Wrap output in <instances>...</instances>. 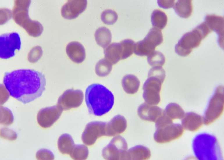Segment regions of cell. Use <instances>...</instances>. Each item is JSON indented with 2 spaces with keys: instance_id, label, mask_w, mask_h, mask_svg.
Returning a JSON list of instances; mask_svg holds the SVG:
<instances>
[{
  "instance_id": "10",
  "label": "cell",
  "mask_w": 224,
  "mask_h": 160,
  "mask_svg": "<svg viewBox=\"0 0 224 160\" xmlns=\"http://www.w3.org/2000/svg\"><path fill=\"white\" fill-rule=\"evenodd\" d=\"M21 45L20 37L16 32L1 35L0 37L1 58L7 59L13 56L15 51L20 49Z\"/></svg>"
},
{
  "instance_id": "26",
  "label": "cell",
  "mask_w": 224,
  "mask_h": 160,
  "mask_svg": "<svg viewBox=\"0 0 224 160\" xmlns=\"http://www.w3.org/2000/svg\"><path fill=\"white\" fill-rule=\"evenodd\" d=\"M156 47L143 39L135 43L134 52L138 56H148L154 51Z\"/></svg>"
},
{
  "instance_id": "34",
  "label": "cell",
  "mask_w": 224,
  "mask_h": 160,
  "mask_svg": "<svg viewBox=\"0 0 224 160\" xmlns=\"http://www.w3.org/2000/svg\"><path fill=\"white\" fill-rule=\"evenodd\" d=\"M101 18L102 21L107 25H112L117 21L118 15L116 12L111 9L104 10L101 13Z\"/></svg>"
},
{
  "instance_id": "1",
  "label": "cell",
  "mask_w": 224,
  "mask_h": 160,
  "mask_svg": "<svg viewBox=\"0 0 224 160\" xmlns=\"http://www.w3.org/2000/svg\"><path fill=\"white\" fill-rule=\"evenodd\" d=\"M3 82L10 95L24 104L40 97L45 89L46 79L34 70L19 69L5 73Z\"/></svg>"
},
{
  "instance_id": "18",
  "label": "cell",
  "mask_w": 224,
  "mask_h": 160,
  "mask_svg": "<svg viewBox=\"0 0 224 160\" xmlns=\"http://www.w3.org/2000/svg\"><path fill=\"white\" fill-rule=\"evenodd\" d=\"M66 51L70 60L76 63H81L85 59V48L78 42L72 41L69 43L66 47Z\"/></svg>"
},
{
  "instance_id": "29",
  "label": "cell",
  "mask_w": 224,
  "mask_h": 160,
  "mask_svg": "<svg viewBox=\"0 0 224 160\" xmlns=\"http://www.w3.org/2000/svg\"><path fill=\"white\" fill-rule=\"evenodd\" d=\"M144 39L155 47L161 44L163 41V37L161 30L155 27H152Z\"/></svg>"
},
{
  "instance_id": "30",
  "label": "cell",
  "mask_w": 224,
  "mask_h": 160,
  "mask_svg": "<svg viewBox=\"0 0 224 160\" xmlns=\"http://www.w3.org/2000/svg\"><path fill=\"white\" fill-rule=\"evenodd\" d=\"M112 64L105 58L99 60L95 67V72L97 74L101 77L107 76L111 72Z\"/></svg>"
},
{
  "instance_id": "16",
  "label": "cell",
  "mask_w": 224,
  "mask_h": 160,
  "mask_svg": "<svg viewBox=\"0 0 224 160\" xmlns=\"http://www.w3.org/2000/svg\"><path fill=\"white\" fill-rule=\"evenodd\" d=\"M127 127V121L125 117L121 115H116L106 123L105 136H112L122 133Z\"/></svg>"
},
{
  "instance_id": "36",
  "label": "cell",
  "mask_w": 224,
  "mask_h": 160,
  "mask_svg": "<svg viewBox=\"0 0 224 160\" xmlns=\"http://www.w3.org/2000/svg\"><path fill=\"white\" fill-rule=\"evenodd\" d=\"M42 54V50L40 46H36L33 48L29 53L28 59L32 63L37 62L41 57Z\"/></svg>"
},
{
  "instance_id": "3",
  "label": "cell",
  "mask_w": 224,
  "mask_h": 160,
  "mask_svg": "<svg viewBox=\"0 0 224 160\" xmlns=\"http://www.w3.org/2000/svg\"><path fill=\"white\" fill-rule=\"evenodd\" d=\"M192 147L195 156L199 160H215L221 159L218 143L214 136L206 133L197 135L193 140Z\"/></svg>"
},
{
  "instance_id": "7",
  "label": "cell",
  "mask_w": 224,
  "mask_h": 160,
  "mask_svg": "<svg viewBox=\"0 0 224 160\" xmlns=\"http://www.w3.org/2000/svg\"><path fill=\"white\" fill-rule=\"evenodd\" d=\"M164 80L155 77L148 76L143 87V97L145 103L150 105L159 104L161 99L160 93Z\"/></svg>"
},
{
  "instance_id": "13",
  "label": "cell",
  "mask_w": 224,
  "mask_h": 160,
  "mask_svg": "<svg viewBox=\"0 0 224 160\" xmlns=\"http://www.w3.org/2000/svg\"><path fill=\"white\" fill-rule=\"evenodd\" d=\"M63 111L57 105L42 108L37 114L38 122L42 128H49L59 119Z\"/></svg>"
},
{
  "instance_id": "5",
  "label": "cell",
  "mask_w": 224,
  "mask_h": 160,
  "mask_svg": "<svg viewBox=\"0 0 224 160\" xmlns=\"http://www.w3.org/2000/svg\"><path fill=\"white\" fill-rule=\"evenodd\" d=\"M210 33L208 27L202 22L191 31L184 35L175 47V51L179 55L185 56L189 55L193 49L198 47L202 39Z\"/></svg>"
},
{
  "instance_id": "28",
  "label": "cell",
  "mask_w": 224,
  "mask_h": 160,
  "mask_svg": "<svg viewBox=\"0 0 224 160\" xmlns=\"http://www.w3.org/2000/svg\"><path fill=\"white\" fill-rule=\"evenodd\" d=\"M164 112L172 120L182 119L185 114L181 106L175 103H170L168 104L164 110Z\"/></svg>"
},
{
  "instance_id": "9",
  "label": "cell",
  "mask_w": 224,
  "mask_h": 160,
  "mask_svg": "<svg viewBox=\"0 0 224 160\" xmlns=\"http://www.w3.org/2000/svg\"><path fill=\"white\" fill-rule=\"evenodd\" d=\"M127 148V144L125 139L120 136H117L103 149L102 155L106 160H123Z\"/></svg>"
},
{
  "instance_id": "17",
  "label": "cell",
  "mask_w": 224,
  "mask_h": 160,
  "mask_svg": "<svg viewBox=\"0 0 224 160\" xmlns=\"http://www.w3.org/2000/svg\"><path fill=\"white\" fill-rule=\"evenodd\" d=\"M211 31H214L218 35V43L220 45L223 42L224 18L215 15H207L205 22Z\"/></svg>"
},
{
  "instance_id": "39",
  "label": "cell",
  "mask_w": 224,
  "mask_h": 160,
  "mask_svg": "<svg viewBox=\"0 0 224 160\" xmlns=\"http://www.w3.org/2000/svg\"><path fill=\"white\" fill-rule=\"evenodd\" d=\"M0 135L1 138L11 141L16 140L17 137V134L15 132L7 128L1 129Z\"/></svg>"
},
{
  "instance_id": "27",
  "label": "cell",
  "mask_w": 224,
  "mask_h": 160,
  "mask_svg": "<svg viewBox=\"0 0 224 160\" xmlns=\"http://www.w3.org/2000/svg\"><path fill=\"white\" fill-rule=\"evenodd\" d=\"M168 20L166 14L159 10H155L151 15V22L154 27L160 30L163 29L166 26Z\"/></svg>"
},
{
  "instance_id": "6",
  "label": "cell",
  "mask_w": 224,
  "mask_h": 160,
  "mask_svg": "<svg viewBox=\"0 0 224 160\" xmlns=\"http://www.w3.org/2000/svg\"><path fill=\"white\" fill-rule=\"evenodd\" d=\"M224 109V87L220 85L216 88L211 98L203 117L204 123L211 124L218 118Z\"/></svg>"
},
{
  "instance_id": "21",
  "label": "cell",
  "mask_w": 224,
  "mask_h": 160,
  "mask_svg": "<svg viewBox=\"0 0 224 160\" xmlns=\"http://www.w3.org/2000/svg\"><path fill=\"white\" fill-rule=\"evenodd\" d=\"M105 58L112 65L121 59L122 49L120 43L114 42L104 49Z\"/></svg>"
},
{
  "instance_id": "38",
  "label": "cell",
  "mask_w": 224,
  "mask_h": 160,
  "mask_svg": "<svg viewBox=\"0 0 224 160\" xmlns=\"http://www.w3.org/2000/svg\"><path fill=\"white\" fill-rule=\"evenodd\" d=\"M54 157L51 151L45 149L40 150L36 154V157L38 160H53Z\"/></svg>"
},
{
  "instance_id": "25",
  "label": "cell",
  "mask_w": 224,
  "mask_h": 160,
  "mask_svg": "<svg viewBox=\"0 0 224 160\" xmlns=\"http://www.w3.org/2000/svg\"><path fill=\"white\" fill-rule=\"evenodd\" d=\"M58 147L63 154H70L75 144L71 135L67 134L61 135L58 141Z\"/></svg>"
},
{
  "instance_id": "22",
  "label": "cell",
  "mask_w": 224,
  "mask_h": 160,
  "mask_svg": "<svg viewBox=\"0 0 224 160\" xmlns=\"http://www.w3.org/2000/svg\"><path fill=\"white\" fill-rule=\"evenodd\" d=\"M122 85L125 91L129 94L136 93L139 89L140 81L135 75L128 74L123 77L122 80Z\"/></svg>"
},
{
  "instance_id": "14",
  "label": "cell",
  "mask_w": 224,
  "mask_h": 160,
  "mask_svg": "<svg viewBox=\"0 0 224 160\" xmlns=\"http://www.w3.org/2000/svg\"><path fill=\"white\" fill-rule=\"evenodd\" d=\"M87 3L86 0H68L61 8L62 16L68 19L76 18L86 9Z\"/></svg>"
},
{
  "instance_id": "20",
  "label": "cell",
  "mask_w": 224,
  "mask_h": 160,
  "mask_svg": "<svg viewBox=\"0 0 224 160\" xmlns=\"http://www.w3.org/2000/svg\"><path fill=\"white\" fill-rule=\"evenodd\" d=\"M151 156L150 150L142 145H137L127 150L123 160H146Z\"/></svg>"
},
{
  "instance_id": "23",
  "label": "cell",
  "mask_w": 224,
  "mask_h": 160,
  "mask_svg": "<svg viewBox=\"0 0 224 160\" xmlns=\"http://www.w3.org/2000/svg\"><path fill=\"white\" fill-rule=\"evenodd\" d=\"M173 9L180 17L187 18L191 15L192 12V0H178L174 4Z\"/></svg>"
},
{
  "instance_id": "19",
  "label": "cell",
  "mask_w": 224,
  "mask_h": 160,
  "mask_svg": "<svg viewBox=\"0 0 224 160\" xmlns=\"http://www.w3.org/2000/svg\"><path fill=\"white\" fill-rule=\"evenodd\" d=\"M181 123L183 128L192 131H196L202 125L203 118L196 113L188 112L185 114Z\"/></svg>"
},
{
  "instance_id": "31",
  "label": "cell",
  "mask_w": 224,
  "mask_h": 160,
  "mask_svg": "<svg viewBox=\"0 0 224 160\" xmlns=\"http://www.w3.org/2000/svg\"><path fill=\"white\" fill-rule=\"evenodd\" d=\"M89 154V151L87 146L81 144L75 145L70 155L73 159L84 160L86 159Z\"/></svg>"
},
{
  "instance_id": "37",
  "label": "cell",
  "mask_w": 224,
  "mask_h": 160,
  "mask_svg": "<svg viewBox=\"0 0 224 160\" xmlns=\"http://www.w3.org/2000/svg\"><path fill=\"white\" fill-rule=\"evenodd\" d=\"M154 76L164 80L166 76L165 72L162 67H153L149 70L148 76Z\"/></svg>"
},
{
  "instance_id": "8",
  "label": "cell",
  "mask_w": 224,
  "mask_h": 160,
  "mask_svg": "<svg viewBox=\"0 0 224 160\" xmlns=\"http://www.w3.org/2000/svg\"><path fill=\"white\" fill-rule=\"evenodd\" d=\"M156 129L154 139L156 142L160 143L169 142L178 139L182 136L184 131L182 125L173 122L156 127Z\"/></svg>"
},
{
  "instance_id": "4",
  "label": "cell",
  "mask_w": 224,
  "mask_h": 160,
  "mask_svg": "<svg viewBox=\"0 0 224 160\" xmlns=\"http://www.w3.org/2000/svg\"><path fill=\"white\" fill-rule=\"evenodd\" d=\"M30 0H15L12 16L16 24L22 27L30 36L37 37L43 31L42 24L39 22L32 20L29 15Z\"/></svg>"
},
{
  "instance_id": "15",
  "label": "cell",
  "mask_w": 224,
  "mask_h": 160,
  "mask_svg": "<svg viewBox=\"0 0 224 160\" xmlns=\"http://www.w3.org/2000/svg\"><path fill=\"white\" fill-rule=\"evenodd\" d=\"M164 110L154 105H150L146 103L140 105L137 109L138 115L142 120L155 122L163 114Z\"/></svg>"
},
{
  "instance_id": "40",
  "label": "cell",
  "mask_w": 224,
  "mask_h": 160,
  "mask_svg": "<svg viewBox=\"0 0 224 160\" xmlns=\"http://www.w3.org/2000/svg\"><path fill=\"white\" fill-rule=\"evenodd\" d=\"M175 0H157V3L159 6L163 8L167 9L172 8L175 4Z\"/></svg>"
},
{
  "instance_id": "32",
  "label": "cell",
  "mask_w": 224,
  "mask_h": 160,
  "mask_svg": "<svg viewBox=\"0 0 224 160\" xmlns=\"http://www.w3.org/2000/svg\"><path fill=\"white\" fill-rule=\"evenodd\" d=\"M147 56V62L149 65L152 66L162 67L165 63V56L160 51H154Z\"/></svg>"
},
{
  "instance_id": "2",
  "label": "cell",
  "mask_w": 224,
  "mask_h": 160,
  "mask_svg": "<svg viewBox=\"0 0 224 160\" xmlns=\"http://www.w3.org/2000/svg\"><path fill=\"white\" fill-rule=\"evenodd\" d=\"M85 100L89 113L97 116L108 112L114 102L112 93L99 83H93L88 87L85 93Z\"/></svg>"
},
{
  "instance_id": "12",
  "label": "cell",
  "mask_w": 224,
  "mask_h": 160,
  "mask_svg": "<svg viewBox=\"0 0 224 160\" xmlns=\"http://www.w3.org/2000/svg\"><path fill=\"white\" fill-rule=\"evenodd\" d=\"M107 122L93 121L86 125L82 134L83 142L87 145H93L97 139L106 135V126Z\"/></svg>"
},
{
  "instance_id": "11",
  "label": "cell",
  "mask_w": 224,
  "mask_h": 160,
  "mask_svg": "<svg viewBox=\"0 0 224 160\" xmlns=\"http://www.w3.org/2000/svg\"><path fill=\"white\" fill-rule=\"evenodd\" d=\"M83 94L80 90L69 89L61 95L57 105L63 111H66L80 106L83 99Z\"/></svg>"
},
{
  "instance_id": "33",
  "label": "cell",
  "mask_w": 224,
  "mask_h": 160,
  "mask_svg": "<svg viewBox=\"0 0 224 160\" xmlns=\"http://www.w3.org/2000/svg\"><path fill=\"white\" fill-rule=\"evenodd\" d=\"M122 54L121 60L125 59L129 57L134 51L135 42L130 39H126L120 42Z\"/></svg>"
},
{
  "instance_id": "24",
  "label": "cell",
  "mask_w": 224,
  "mask_h": 160,
  "mask_svg": "<svg viewBox=\"0 0 224 160\" xmlns=\"http://www.w3.org/2000/svg\"><path fill=\"white\" fill-rule=\"evenodd\" d=\"M95 37L97 44L104 49L109 46L111 41V32L105 27L98 28L95 32Z\"/></svg>"
},
{
  "instance_id": "35",
  "label": "cell",
  "mask_w": 224,
  "mask_h": 160,
  "mask_svg": "<svg viewBox=\"0 0 224 160\" xmlns=\"http://www.w3.org/2000/svg\"><path fill=\"white\" fill-rule=\"evenodd\" d=\"M14 118L11 111L3 106L0 107V123L4 125H8L13 122Z\"/></svg>"
}]
</instances>
